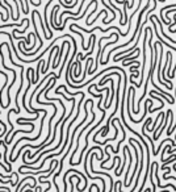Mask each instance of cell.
<instances>
[{
    "label": "cell",
    "mask_w": 176,
    "mask_h": 192,
    "mask_svg": "<svg viewBox=\"0 0 176 192\" xmlns=\"http://www.w3.org/2000/svg\"><path fill=\"white\" fill-rule=\"evenodd\" d=\"M1 66H3L5 70H9V71H12V75H13V79H12V83H11V86H8V91H7V104H3V103H1V108H3V109H5V108H8V105L11 104V89H12V87H13V84H15V80H16V71H15L13 69H8L7 66H5V63H4V54H3V52H1Z\"/></svg>",
    "instance_id": "6da1fadb"
},
{
    "label": "cell",
    "mask_w": 176,
    "mask_h": 192,
    "mask_svg": "<svg viewBox=\"0 0 176 192\" xmlns=\"http://www.w3.org/2000/svg\"><path fill=\"white\" fill-rule=\"evenodd\" d=\"M1 145H3V148H4V154H3V158H4V163L5 165H9L8 163V161H7V151H8V148H7V142L5 141H1ZM11 166V165H9ZM11 170H12V166H11Z\"/></svg>",
    "instance_id": "7a4b0ae2"
},
{
    "label": "cell",
    "mask_w": 176,
    "mask_h": 192,
    "mask_svg": "<svg viewBox=\"0 0 176 192\" xmlns=\"http://www.w3.org/2000/svg\"><path fill=\"white\" fill-rule=\"evenodd\" d=\"M22 23H26V19H24V20L21 21V23H12V24H4V25H1V29H4V28H8V26H22Z\"/></svg>",
    "instance_id": "3957f363"
},
{
    "label": "cell",
    "mask_w": 176,
    "mask_h": 192,
    "mask_svg": "<svg viewBox=\"0 0 176 192\" xmlns=\"http://www.w3.org/2000/svg\"><path fill=\"white\" fill-rule=\"evenodd\" d=\"M0 74H1V75L4 76V86H1V89H0V91L3 92V91H4V88H5V86H7V82H8V75H7V74H5L4 71H1Z\"/></svg>",
    "instance_id": "277c9868"
},
{
    "label": "cell",
    "mask_w": 176,
    "mask_h": 192,
    "mask_svg": "<svg viewBox=\"0 0 176 192\" xmlns=\"http://www.w3.org/2000/svg\"><path fill=\"white\" fill-rule=\"evenodd\" d=\"M1 128H3V133H1V136H5V134H7V126H5V124L3 122V121H1Z\"/></svg>",
    "instance_id": "5b68a950"
},
{
    "label": "cell",
    "mask_w": 176,
    "mask_h": 192,
    "mask_svg": "<svg viewBox=\"0 0 176 192\" xmlns=\"http://www.w3.org/2000/svg\"><path fill=\"white\" fill-rule=\"evenodd\" d=\"M1 191H8V192H11V189L8 188V187H5V185H1Z\"/></svg>",
    "instance_id": "8992f818"
}]
</instances>
